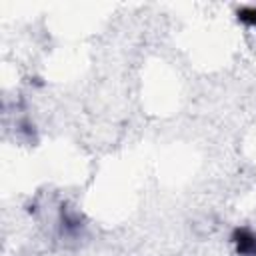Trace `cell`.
<instances>
[{"mask_svg":"<svg viewBox=\"0 0 256 256\" xmlns=\"http://www.w3.org/2000/svg\"><path fill=\"white\" fill-rule=\"evenodd\" d=\"M230 242L236 256H256V232L248 226H238L232 230Z\"/></svg>","mask_w":256,"mask_h":256,"instance_id":"cell-1","label":"cell"},{"mask_svg":"<svg viewBox=\"0 0 256 256\" xmlns=\"http://www.w3.org/2000/svg\"><path fill=\"white\" fill-rule=\"evenodd\" d=\"M60 228H62V236H78L82 232V222H80L78 214L68 212V210H62Z\"/></svg>","mask_w":256,"mask_h":256,"instance_id":"cell-2","label":"cell"},{"mask_svg":"<svg viewBox=\"0 0 256 256\" xmlns=\"http://www.w3.org/2000/svg\"><path fill=\"white\" fill-rule=\"evenodd\" d=\"M236 18L246 28L256 30V8L254 6H242V8H238L236 10Z\"/></svg>","mask_w":256,"mask_h":256,"instance_id":"cell-3","label":"cell"}]
</instances>
